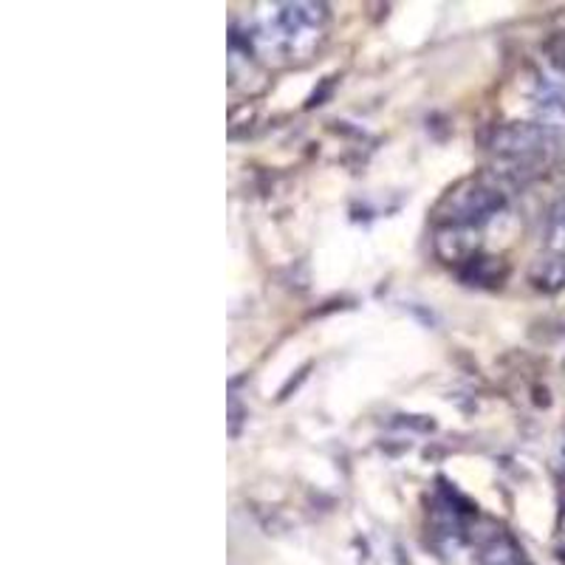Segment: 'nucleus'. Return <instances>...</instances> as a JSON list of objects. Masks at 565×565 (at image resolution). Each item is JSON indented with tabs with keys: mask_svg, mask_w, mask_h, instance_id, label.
Masks as SVG:
<instances>
[{
	"mask_svg": "<svg viewBox=\"0 0 565 565\" xmlns=\"http://www.w3.org/2000/svg\"><path fill=\"white\" fill-rule=\"evenodd\" d=\"M546 246H548V252L565 255V199L557 201V204L552 206V212H548Z\"/></svg>",
	"mask_w": 565,
	"mask_h": 565,
	"instance_id": "obj_7",
	"label": "nucleus"
},
{
	"mask_svg": "<svg viewBox=\"0 0 565 565\" xmlns=\"http://www.w3.org/2000/svg\"><path fill=\"white\" fill-rule=\"evenodd\" d=\"M554 150V134L534 122H509L498 128L489 141L492 170L503 186L523 184L546 168Z\"/></svg>",
	"mask_w": 565,
	"mask_h": 565,
	"instance_id": "obj_2",
	"label": "nucleus"
},
{
	"mask_svg": "<svg viewBox=\"0 0 565 565\" xmlns=\"http://www.w3.org/2000/svg\"><path fill=\"white\" fill-rule=\"evenodd\" d=\"M548 54H552V63L557 65L559 74L565 77V34H559V38L554 40L552 49H548Z\"/></svg>",
	"mask_w": 565,
	"mask_h": 565,
	"instance_id": "obj_8",
	"label": "nucleus"
},
{
	"mask_svg": "<svg viewBox=\"0 0 565 565\" xmlns=\"http://www.w3.org/2000/svg\"><path fill=\"white\" fill-rule=\"evenodd\" d=\"M529 282H532L537 291H546V295H557L565 289V255L557 252H548V255H540L537 260L529 269Z\"/></svg>",
	"mask_w": 565,
	"mask_h": 565,
	"instance_id": "obj_6",
	"label": "nucleus"
},
{
	"mask_svg": "<svg viewBox=\"0 0 565 565\" xmlns=\"http://www.w3.org/2000/svg\"><path fill=\"white\" fill-rule=\"evenodd\" d=\"M532 122L557 136L565 130V77H537L529 94Z\"/></svg>",
	"mask_w": 565,
	"mask_h": 565,
	"instance_id": "obj_4",
	"label": "nucleus"
},
{
	"mask_svg": "<svg viewBox=\"0 0 565 565\" xmlns=\"http://www.w3.org/2000/svg\"><path fill=\"white\" fill-rule=\"evenodd\" d=\"M481 252V230L472 226H438L436 230V255L444 264L467 269L472 260H478Z\"/></svg>",
	"mask_w": 565,
	"mask_h": 565,
	"instance_id": "obj_5",
	"label": "nucleus"
},
{
	"mask_svg": "<svg viewBox=\"0 0 565 565\" xmlns=\"http://www.w3.org/2000/svg\"><path fill=\"white\" fill-rule=\"evenodd\" d=\"M509 186L494 179L492 173L469 175L452 184L436 204L438 226H472L481 230L507 206Z\"/></svg>",
	"mask_w": 565,
	"mask_h": 565,
	"instance_id": "obj_3",
	"label": "nucleus"
},
{
	"mask_svg": "<svg viewBox=\"0 0 565 565\" xmlns=\"http://www.w3.org/2000/svg\"><path fill=\"white\" fill-rule=\"evenodd\" d=\"M326 3H264L246 20L244 45L271 68L309 63L328 34Z\"/></svg>",
	"mask_w": 565,
	"mask_h": 565,
	"instance_id": "obj_1",
	"label": "nucleus"
}]
</instances>
